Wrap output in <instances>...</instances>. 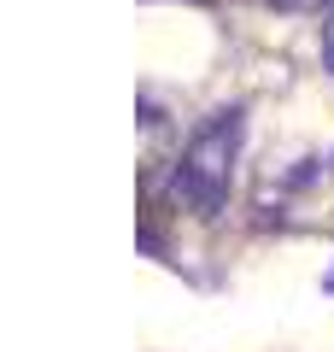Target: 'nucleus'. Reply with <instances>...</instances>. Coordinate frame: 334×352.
<instances>
[{
    "instance_id": "f03ea898",
    "label": "nucleus",
    "mask_w": 334,
    "mask_h": 352,
    "mask_svg": "<svg viewBox=\"0 0 334 352\" xmlns=\"http://www.w3.org/2000/svg\"><path fill=\"white\" fill-rule=\"evenodd\" d=\"M322 59H329V71H334V18L322 24Z\"/></svg>"
},
{
    "instance_id": "7ed1b4c3",
    "label": "nucleus",
    "mask_w": 334,
    "mask_h": 352,
    "mask_svg": "<svg viewBox=\"0 0 334 352\" xmlns=\"http://www.w3.org/2000/svg\"><path fill=\"white\" fill-rule=\"evenodd\" d=\"M329 288H334V276H329Z\"/></svg>"
},
{
    "instance_id": "f257e3e1",
    "label": "nucleus",
    "mask_w": 334,
    "mask_h": 352,
    "mask_svg": "<svg viewBox=\"0 0 334 352\" xmlns=\"http://www.w3.org/2000/svg\"><path fill=\"white\" fill-rule=\"evenodd\" d=\"M235 153H241V106H223L194 129L182 164H176V194L194 206L199 217H217L229 200V176H235Z\"/></svg>"
}]
</instances>
